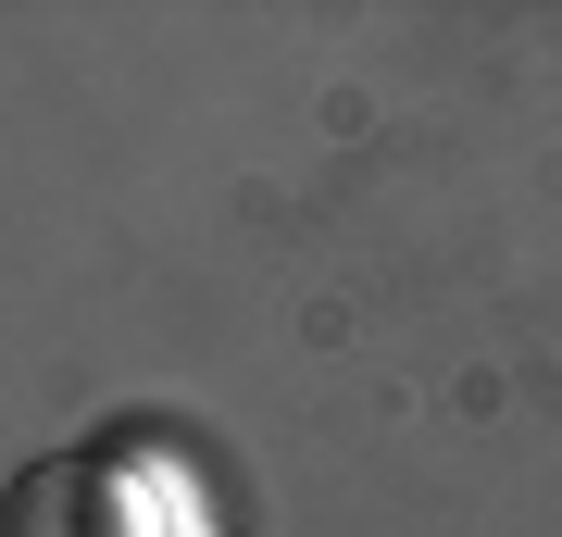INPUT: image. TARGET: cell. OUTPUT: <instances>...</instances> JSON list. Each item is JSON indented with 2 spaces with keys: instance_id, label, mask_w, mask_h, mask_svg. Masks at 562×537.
Instances as JSON below:
<instances>
[{
  "instance_id": "obj_1",
  "label": "cell",
  "mask_w": 562,
  "mask_h": 537,
  "mask_svg": "<svg viewBox=\"0 0 562 537\" xmlns=\"http://www.w3.org/2000/svg\"><path fill=\"white\" fill-rule=\"evenodd\" d=\"M13 537H150L138 525V462H50V476H25Z\"/></svg>"
}]
</instances>
